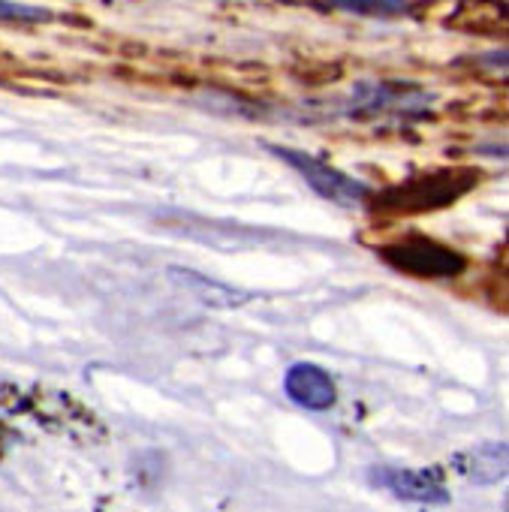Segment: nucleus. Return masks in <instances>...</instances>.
<instances>
[{"label":"nucleus","instance_id":"f257e3e1","mask_svg":"<svg viewBox=\"0 0 509 512\" xmlns=\"http://www.w3.org/2000/svg\"><path fill=\"white\" fill-rule=\"evenodd\" d=\"M476 181V172L470 169H443V172H428L416 175L404 184H395L392 190H383L374 196L377 211L389 214H422L434 211L443 205H452L458 196H464Z\"/></svg>","mask_w":509,"mask_h":512},{"label":"nucleus","instance_id":"f03ea898","mask_svg":"<svg viewBox=\"0 0 509 512\" xmlns=\"http://www.w3.org/2000/svg\"><path fill=\"white\" fill-rule=\"evenodd\" d=\"M380 260L404 275H413V278H428V281H446V278H458L464 269H467V260L434 241V238H425V235H407L395 244H386L377 250Z\"/></svg>","mask_w":509,"mask_h":512},{"label":"nucleus","instance_id":"7ed1b4c3","mask_svg":"<svg viewBox=\"0 0 509 512\" xmlns=\"http://www.w3.org/2000/svg\"><path fill=\"white\" fill-rule=\"evenodd\" d=\"M269 151L275 157H281L290 169H296L317 196H323V199H329L335 205L359 208L368 199V184L365 181H359V178H353V175L329 166L326 160H320V157H314L308 151L284 148V145H269Z\"/></svg>","mask_w":509,"mask_h":512},{"label":"nucleus","instance_id":"20e7f679","mask_svg":"<svg viewBox=\"0 0 509 512\" xmlns=\"http://www.w3.org/2000/svg\"><path fill=\"white\" fill-rule=\"evenodd\" d=\"M428 106V91L401 82H368L353 88V97L347 100V112L356 118H419Z\"/></svg>","mask_w":509,"mask_h":512},{"label":"nucleus","instance_id":"39448f33","mask_svg":"<svg viewBox=\"0 0 509 512\" xmlns=\"http://www.w3.org/2000/svg\"><path fill=\"white\" fill-rule=\"evenodd\" d=\"M371 485L389 491L392 497L404 500V503H422V506H440L449 503V488L443 482V473L437 467H371L368 470Z\"/></svg>","mask_w":509,"mask_h":512},{"label":"nucleus","instance_id":"423d86ee","mask_svg":"<svg viewBox=\"0 0 509 512\" xmlns=\"http://www.w3.org/2000/svg\"><path fill=\"white\" fill-rule=\"evenodd\" d=\"M284 392L293 404H299L302 410H311V413L332 410L338 401V386H335L332 374L320 365H311V362H296L287 371Z\"/></svg>","mask_w":509,"mask_h":512},{"label":"nucleus","instance_id":"0eeeda50","mask_svg":"<svg viewBox=\"0 0 509 512\" xmlns=\"http://www.w3.org/2000/svg\"><path fill=\"white\" fill-rule=\"evenodd\" d=\"M455 467L473 482H500L506 476V446L494 443V446L461 452L455 455Z\"/></svg>","mask_w":509,"mask_h":512},{"label":"nucleus","instance_id":"6e6552de","mask_svg":"<svg viewBox=\"0 0 509 512\" xmlns=\"http://www.w3.org/2000/svg\"><path fill=\"white\" fill-rule=\"evenodd\" d=\"M314 4L365 19H404L416 10V0H314Z\"/></svg>","mask_w":509,"mask_h":512},{"label":"nucleus","instance_id":"1a4fd4ad","mask_svg":"<svg viewBox=\"0 0 509 512\" xmlns=\"http://www.w3.org/2000/svg\"><path fill=\"white\" fill-rule=\"evenodd\" d=\"M52 13L46 7L19 4V0H0V22H49Z\"/></svg>","mask_w":509,"mask_h":512},{"label":"nucleus","instance_id":"9d476101","mask_svg":"<svg viewBox=\"0 0 509 512\" xmlns=\"http://www.w3.org/2000/svg\"><path fill=\"white\" fill-rule=\"evenodd\" d=\"M175 278H184V281H190V287L193 290H202V296H205V302L208 305H214V308H232V305H238L235 299H226V287H220V284H214V281H205V278H199V275H190V272H175Z\"/></svg>","mask_w":509,"mask_h":512}]
</instances>
